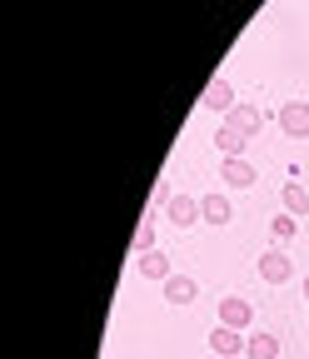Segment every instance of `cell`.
<instances>
[{
    "mask_svg": "<svg viewBox=\"0 0 309 359\" xmlns=\"http://www.w3.org/2000/svg\"><path fill=\"white\" fill-rule=\"evenodd\" d=\"M280 130L289 140H309V100H284L280 105Z\"/></svg>",
    "mask_w": 309,
    "mask_h": 359,
    "instance_id": "obj_1",
    "label": "cell"
},
{
    "mask_svg": "<svg viewBox=\"0 0 309 359\" xmlns=\"http://www.w3.org/2000/svg\"><path fill=\"white\" fill-rule=\"evenodd\" d=\"M289 275H294V264H289L284 250H264V255H259V280H264V285H284Z\"/></svg>",
    "mask_w": 309,
    "mask_h": 359,
    "instance_id": "obj_2",
    "label": "cell"
},
{
    "mask_svg": "<svg viewBox=\"0 0 309 359\" xmlns=\"http://www.w3.org/2000/svg\"><path fill=\"white\" fill-rule=\"evenodd\" d=\"M219 325L249 330V325H254V304H249V299H219Z\"/></svg>",
    "mask_w": 309,
    "mask_h": 359,
    "instance_id": "obj_3",
    "label": "cell"
},
{
    "mask_svg": "<svg viewBox=\"0 0 309 359\" xmlns=\"http://www.w3.org/2000/svg\"><path fill=\"white\" fill-rule=\"evenodd\" d=\"M165 215L174 219V230H185V224L200 219V200H190V195H170V200H165Z\"/></svg>",
    "mask_w": 309,
    "mask_h": 359,
    "instance_id": "obj_4",
    "label": "cell"
},
{
    "mask_svg": "<svg viewBox=\"0 0 309 359\" xmlns=\"http://www.w3.org/2000/svg\"><path fill=\"white\" fill-rule=\"evenodd\" d=\"M219 180H225L230 190H249L259 175H254V165H249V160H225V165H219Z\"/></svg>",
    "mask_w": 309,
    "mask_h": 359,
    "instance_id": "obj_5",
    "label": "cell"
},
{
    "mask_svg": "<svg viewBox=\"0 0 309 359\" xmlns=\"http://www.w3.org/2000/svg\"><path fill=\"white\" fill-rule=\"evenodd\" d=\"M200 105L230 115V110H235V90H230V80H210V85H205V95H200Z\"/></svg>",
    "mask_w": 309,
    "mask_h": 359,
    "instance_id": "obj_6",
    "label": "cell"
},
{
    "mask_svg": "<svg viewBox=\"0 0 309 359\" xmlns=\"http://www.w3.org/2000/svg\"><path fill=\"white\" fill-rule=\"evenodd\" d=\"M195 294H200L195 275H170V280H165V299H170V304H195Z\"/></svg>",
    "mask_w": 309,
    "mask_h": 359,
    "instance_id": "obj_7",
    "label": "cell"
},
{
    "mask_svg": "<svg viewBox=\"0 0 309 359\" xmlns=\"http://www.w3.org/2000/svg\"><path fill=\"white\" fill-rule=\"evenodd\" d=\"M200 215H205L210 224H230V219H235V205H230V195H205V200H200Z\"/></svg>",
    "mask_w": 309,
    "mask_h": 359,
    "instance_id": "obj_8",
    "label": "cell"
},
{
    "mask_svg": "<svg viewBox=\"0 0 309 359\" xmlns=\"http://www.w3.org/2000/svg\"><path fill=\"white\" fill-rule=\"evenodd\" d=\"M214 145H219V155H225V160H245V145H249V135H240L235 125H225V130L214 135Z\"/></svg>",
    "mask_w": 309,
    "mask_h": 359,
    "instance_id": "obj_9",
    "label": "cell"
},
{
    "mask_svg": "<svg viewBox=\"0 0 309 359\" xmlns=\"http://www.w3.org/2000/svg\"><path fill=\"white\" fill-rule=\"evenodd\" d=\"M230 125H235L240 135H249V140H254V135L264 130V115H259L254 105H235V110H230Z\"/></svg>",
    "mask_w": 309,
    "mask_h": 359,
    "instance_id": "obj_10",
    "label": "cell"
},
{
    "mask_svg": "<svg viewBox=\"0 0 309 359\" xmlns=\"http://www.w3.org/2000/svg\"><path fill=\"white\" fill-rule=\"evenodd\" d=\"M210 344H214L219 359H225V354H240V349H245V334L230 330V325H219V330H210Z\"/></svg>",
    "mask_w": 309,
    "mask_h": 359,
    "instance_id": "obj_11",
    "label": "cell"
},
{
    "mask_svg": "<svg viewBox=\"0 0 309 359\" xmlns=\"http://www.w3.org/2000/svg\"><path fill=\"white\" fill-rule=\"evenodd\" d=\"M140 275H145V280H160V285H165V280L174 275V269H170V255H160V250L140 255Z\"/></svg>",
    "mask_w": 309,
    "mask_h": 359,
    "instance_id": "obj_12",
    "label": "cell"
},
{
    "mask_svg": "<svg viewBox=\"0 0 309 359\" xmlns=\"http://www.w3.org/2000/svg\"><path fill=\"white\" fill-rule=\"evenodd\" d=\"M245 354L249 359H275L280 354V334H249L245 339Z\"/></svg>",
    "mask_w": 309,
    "mask_h": 359,
    "instance_id": "obj_13",
    "label": "cell"
},
{
    "mask_svg": "<svg viewBox=\"0 0 309 359\" xmlns=\"http://www.w3.org/2000/svg\"><path fill=\"white\" fill-rule=\"evenodd\" d=\"M284 215H294V219H304V215H309V195H304L299 180H289V185H284Z\"/></svg>",
    "mask_w": 309,
    "mask_h": 359,
    "instance_id": "obj_14",
    "label": "cell"
},
{
    "mask_svg": "<svg viewBox=\"0 0 309 359\" xmlns=\"http://www.w3.org/2000/svg\"><path fill=\"white\" fill-rule=\"evenodd\" d=\"M270 230H275V240H294L299 219H294V215H275V224H270Z\"/></svg>",
    "mask_w": 309,
    "mask_h": 359,
    "instance_id": "obj_15",
    "label": "cell"
},
{
    "mask_svg": "<svg viewBox=\"0 0 309 359\" xmlns=\"http://www.w3.org/2000/svg\"><path fill=\"white\" fill-rule=\"evenodd\" d=\"M150 245H155V224L145 219L140 230H135V255H150Z\"/></svg>",
    "mask_w": 309,
    "mask_h": 359,
    "instance_id": "obj_16",
    "label": "cell"
},
{
    "mask_svg": "<svg viewBox=\"0 0 309 359\" xmlns=\"http://www.w3.org/2000/svg\"><path fill=\"white\" fill-rule=\"evenodd\" d=\"M304 299H309V275H304Z\"/></svg>",
    "mask_w": 309,
    "mask_h": 359,
    "instance_id": "obj_17",
    "label": "cell"
}]
</instances>
